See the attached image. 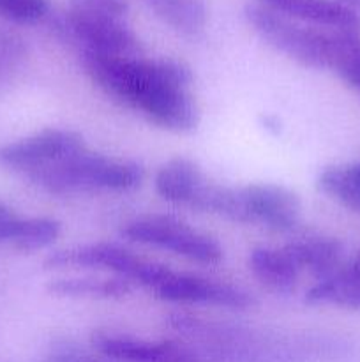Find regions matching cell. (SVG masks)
<instances>
[{
	"label": "cell",
	"instance_id": "obj_1",
	"mask_svg": "<svg viewBox=\"0 0 360 362\" xmlns=\"http://www.w3.org/2000/svg\"><path fill=\"white\" fill-rule=\"evenodd\" d=\"M87 76L115 101L136 110L152 124L173 133H189L200 112L191 92L193 73L172 59L80 53Z\"/></svg>",
	"mask_w": 360,
	"mask_h": 362
},
{
	"label": "cell",
	"instance_id": "obj_2",
	"mask_svg": "<svg viewBox=\"0 0 360 362\" xmlns=\"http://www.w3.org/2000/svg\"><path fill=\"white\" fill-rule=\"evenodd\" d=\"M246 20L267 45L295 62L314 69H332L355 87L360 80V30H334L300 23L254 4Z\"/></svg>",
	"mask_w": 360,
	"mask_h": 362
},
{
	"label": "cell",
	"instance_id": "obj_3",
	"mask_svg": "<svg viewBox=\"0 0 360 362\" xmlns=\"http://www.w3.org/2000/svg\"><path fill=\"white\" fill-rule=\"evenodd\" d=\"M32 184L52 194H78L94 191H133L143 182V166L120 161L88 148L52 165L25 173Z\"/></svg>",
	"mask_w": 360,
	"mask_h": 362
},
{
	"label": "cell",
	"instance_id": "obj_4",
	"mask_svg": "<svg viewBox=\"0 0 360 362\" xmlns=\"http://www.w3.org/2000/svg\"><path fill=\"white\" fill-rule=\"evenodd\" d=\"M122 237L131 243L169 251L196 264L212 265L222 260V250L217 240L191 228L187 223L173 216H145L134 219L124 226Z\"/></svg>",
	"mask_w": 360,
	"mask_h": 362
},
{
	"label": "cell",
	"instance_id": "obj_5",
	"mask_svg": "<svg viewBox=\"0 0 360 362\" xmlns=\"http://www.w3.org/2000/svg\"><path fill=\"white\" fill-rule=\"evenodd\" d=\"M55 28L60 37L73 42L80 53L140 57L141 42L124 20L94 16L69 9L56 18Z\"/></svg>",
	"mask_w": 360,
	"mask_h": 362
},
{
	"label": "cell",
	"instance_id": "obj_6",
	"mask_svg": "<svg viewBox=\"0 0 360 362\" xmlns=\"http://www.w3.org/2000/svg\"><path fill=\"white\" fill-rule=\"evenodd\" d=\"M150 292L157 299L175 304H205L228 310H247L254 306L253 296L240 286L203 276L176 272L169 267L164 269Z\"/></svg>",
	"mask_w": 360,
	"mask_h": 362
},
{
	"label": "cell",
	"instance_id": "obj_7",
	"mask_svg": "<svg viewBox=\"0 0 360 362\" xmlns=\"http://www.w3.org/2000/svg\"><path fill=\"white\" fill-rule=\"evenodd\" d=\"M152 262L112 243H95L60 250L44 260L46 269H101L116 278L140 285Z\"/></svg>",
	"mask_w": 360,
	"mask_h": 362
},
{
	"label": "cell",
	"instance_id": "obj_8",
	"mask_svg": "<svg viewBox=\"0 0 360 362\" xmlns=\"http://www.w3.org/2000/svg\"><path fill=\"white\" fill-rule=\"evenodd\" d=\"M300 200L277 184L240 187V223L260 225L275 232H292L300 223Z\"/></svg>",
	"mask_w": 360,
	"mask_h": 362
},
{
	"label": "cell",
	"instance_id": "obj_9",
	"mask_svg": "<svg viewBox=\"0 0 360 362\" xmlns=\"http://www.w3.org/2000/svg\"><path fill=\"white\" fill-rule=\"evenodd\" d=\"M81 134L69 129H44L0 147V166L28 173L83 151Z\"/></svg>",
	"mask_w": 360,
	"mask_h": 362
},
{
	"label": "cell",
	"instance_id": "obj_10",
	"mask_svg": "<svg viewBox=\"0 0 360 362\" xmlns=\"http://www.w3.org/2000/svg\"><path fill=\"white\" fill-rule=\"evenodd\" d=\"M90 341L99 354L116 362H201L196 350L176 341H150L112 331L94 332Z\"/></svg>",
	"mask_w": 360,
	"mask_h": 362
},
{
	"label": "cell",
	"instance_id": "obj_11",
	"mask_svg": "<svg viewBox=\"0 0 360 362\" xmlns=\"http://www.w3.org/2000/svg\"><path fill=\"white\" fill-rule=\"evenodd\" d=\"M258 4L300 23L334 30H360L359 14L337 0H258Z\"/></svg>",
	"mask_w": 360,
	"mask_h": 362
},
{
	"label": "cell",
	"instance_id": "obj_12",
	"mask_svg": "<svg viewBox=\"0 0 360 362\" xmlns=\"http://www.w3.org/2000/svg\"><path fill=\"white\" fill-rule=\"evenodd\" d=\"M207 182L200 166L186 158H173L155 173L154 186L162 200L184 207H193L198 193Z\"/></svg>",
	"mask_w": 360,
	"mask_h": 362
},
{
	"label": "cell",
	"instance_id": "obj_13",
	"mask_svg": "<svg viewBox=\"0 0 360 362\" xmlns=\"http://www.w3.org/2000/svg\"><path fill=\"white\" fill-rule=\"evenodd\" d=\"M282 250L300 272L316 276L318 281L342 267V244L332 237H302L288 243Z\"/></svg>",
	"mask_w": 360,
	"mask_h": 362
},
{
	"label": "cell",
	"instance_id": "obj_14",
	"mask_svg": "<svg viewBox=\"0 0 360 362\" xmlns=\"http://www.w3.org/2000/svg\"><path fill=\"white\" fill-rule=\"evenodd\" d=\"M249 269L254 278L275 293H292L299 283L300 271L286 251L277 247H256L249 257Z\"/></svg>",
	"mask_w": 360,
	"mask_h": 362
},
{
	"label": "cell",
	"instance_id": "obj_15",
	"mask_svg": "<svg viewBox=\"0 0 360 362\" xmlns=\"http://www.w3.org/2000/svg\"><path fill=\"white\" fill-rule=\"evenodd\" d=\"M148 9L179 34L196 37L207 25L203 0H143Z\"/></svg>",
	"mask_w": 360,
	"mask_h": 362
},
{
	"label": "cell",
	"instance_id": "obj_16",
	"mask_svg": "<svg viewBox=\"0 0 360 362\" xmlns=\"http://www.w3.org/2000/svg\"><path fill=\"white\" fill-rule=\"evenodd\" d=\"M306 303L360 310V276L353 274L342 265L332 276L320 279L307 292Z\"/></svg>",
	"mask_w": 360,
	"mask_h": 362
},
{
	"label": "cell",
	"instance_id": "obj_17",
	"mask_svg": "<svg viewBox=\"0 0 360 362\" xmlns=\"http://www.w3.org/2000/svg\"><path fill=\"white\" fill-rule=\"evenodd\" d=\"M133 285L122 278H60L48 285L49 293L59 297H92V299H120L131 292Z\"/></svg>",
	"mask_w": 360,
	"mask_h": 362
},
{
	"label": "cell",
	"instance_id": "obj_18",
	"mask_svg": "<svg viewBox=\"0 0 360 362\" xmlns=\"http://www.w3.org/2000/svg\"><path fill=\"white\" fill-rule=\"evenodd\" d=\"M318 189L353 212H360V163L328 166L318 177Z\"/></svg>",
	"mask_w": 360,
	"mask_h": 362
},
{
	"label": "cell",
	"instance_id": "obj_19",
	"mask_svg": "<svg viewBox=\"0 0 360 362\" xmlns=\"http://www.w3.org/2000/svg\"><path fill=\"white\" fill-rule=\"evenodd\" d=\"M60 235V223L49 218H27L18 221L9 246L23 253L44 250Z\"/></svg>",
	"mask_w": 360,
	"mask_h": 362
},
{
	"label": "cell",
	"instance_id": "obj_20",
	"mask_svg": "<svg viewBox=\"0 0 360 362\" xmlns=\"http://www.w3.org/2000/svg\"><path fill=\"white\" fill-rule=\"evenodd\" d=\"M48 13V0H0V18L14 23H37Z\"/></svg>",
	"mask_w": 360,
	"mask_h": 362
},
{
	"label": "cell",
	"instance_id": "obj_21",
	"mask_svg": "<svg viewBox=\"0 0 360 362\" xmlns=\"http://www.w3.org/2000/svg\"><path fill=\"white\" fill-rule=\"evenodd\" d=\"M27 53V46L20 37L0 30V83L9 80L21 66Z\"/></svg>",
	"mask_w": 360,
	"mask_h": 362
},
{
	"label": "cell",
	"instance_id": "obj_22",
	"mask_svg": "<svg viewBox=\"0 0 360 362\" xmlns=\"http://www.w3.org/2000/svg\"><path fill=\"white\" fill-rule=\"evenodd\" d=\"M69 2L71 9L94 16L113 18V20H124L129 13L127 0H69Z\"/></svg>",
	"mask_w": 360,
	"mask_h": 362
},
{
	"label": "cell",
	"instance_id": "obj_23",
	"mask_svg": "<svg viewBox=\"0 0 360 362\" xmlns=\"http://www.w3.org/2000/svg\"><path fill=\"white\" fill-rule=\"evenodd\" d=\"M18 221H20V218L0 202V244L11 243V237H13Z\"/></svg>",
	"mask_w": 360,
	"mask_h": 362
},
{
	"label": "cell",
	"instance_id": "obj_24",
	"mask_svg": "<svg viewBox=\"0 0 360 362\" xmlns=\"http://www.w3.org/2000/svg\"><path fill=\"white\" fill-rule=\"evenodd\" d=\"M44 362H106L95 357L85 356V354L73 352V350H56V352L49 354Z\"/></svg>",
	"mask_w": 360,
	"mask_h": 362
},
{
	"label": "cell",
	"instance_id": "obj_25",
	"mask_svg": "<svg viewBox=\"0 0 360 362\" xmlns=\"http://www.w3.org/2000/svg\"><path fill=\"white\" fill-rule=\"evenodd\" d=\"M344 267L348 269L349 272H353V274L360 276V251H359V253H356V257L353 258V260L349 262V264L344 265Z\"/></svg>",
	"mask_w": 360,
	"mask_h": 362
},
{
	"label": "cell",
	"instance_id": "obj_26",
	"mask_svg": "<svg viewBox=\"0 0 360 362\" xmlns=\"http://www.w3.org/2000/svg\"><path fill=\"white\" fill-rule=\"evenodd\" d=\"M342 4H344V6H348L349 9H353V7H359L360 9V0H341ZM355 11V9H353Z\"/></svg>",
	"mask_w": 360,
	"mask_h": 362
},
{
	"label": "cell",
	"instance_id": "obj_27",
	"mask_svg": "<svg viewBox=\"0 0 360 362\" xmlns=\"http://www.w3.org/2000/svg\"><path fill=\"white\" fill-rule=\"evenodd\" d=\"M355 88H359V90H360V80H359V83H356V87Z\"/></svg>",
	"mask_w": 360,
	"mask_h": 362
}]
</instances>
